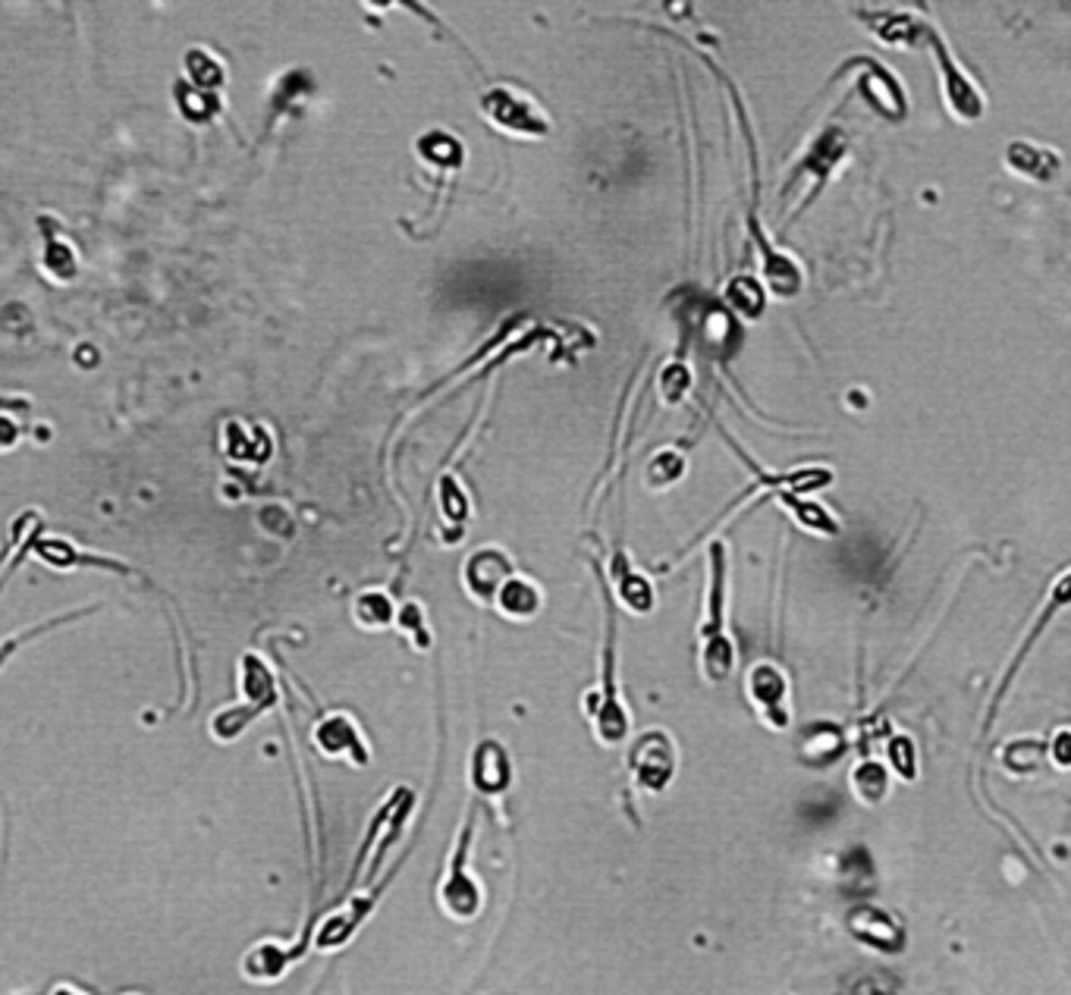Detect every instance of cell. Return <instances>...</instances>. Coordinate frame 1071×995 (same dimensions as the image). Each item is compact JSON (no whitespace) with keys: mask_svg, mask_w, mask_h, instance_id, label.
<instances>
[{"mask_svg":"<svg viewBox=\"0 0 1071 995\" xmlns=\"http://www.w3.org/2000/svg\"><path fill=\"white\" fill-rule=\"evenodd\" d=\"M484 120L490 126H497L506 136L516 139H541L551 132V120L547 110L537 105L535 98H528L525 91L509 89V86H497L482 98Z\"/></svg>","mask_w":1071,"mask_h":995,"instance_id":"cell-1","label":"cell"},{"mask_svg":"<svg viewBox=\"0 0 1071 995\" xmlns=\"http://www.w3.org/2000/svg\"><path fill=\"white\" fill-rule=\"evenodd\" d=\"M928 44L933 51V60L940 67V79H943V101H946L949 113L962 123H978L986 110V101H983L981 89L978 82L964 72V67L952 57L949 44L943 41V36L936 29H928Z\"/></svg>","mask_w":1071,"mask_h":995,"instance_id":"cell-2","label":"cell"},{"mask_svg":"<svg viewBox=\"0 0 1071 995\" xmlns=\"http://www.w3.org/2000/svg\"><path fill=\"white\" fill-rule=\"evenodd\" d=\"M748 697L773 729H786L789 723V681L773 663H757L748 673Z\"/></svg>","mask_w":1071,"mask_h":995,"instance_id":"cell-3","label":"cell"},{"mask_svg":"<svg viewBox=\"0 0 1071 995\" xmlns=\"http://www.w3.org/2000/svg\"><path fill=\"white\" fill-rule=\"evenodd\" d=\"M864 70L857 76V91L864 94V101L874 107L880 117L886 120H902L905 110H909V101H905V91H902V82L895 79L893 72L886 70L883 63L876 60H857Z\"/></svg>","mask_w":1071,"mask_h":995,"instance_id":"cell-4","label":"cell"},{"mask_svg":"<svg viewBox=\"0 0 1071 995\" xmlns=\"http://www.w3.org/2000/svg\"><path fill=\"white\" fill-rule=\"evenodd\" d=\"M845 151H849V139L842 136L836 126L823 129L821 139L807 148V155H804V160L799 163V170H795V182L811 179L807 198H814L817 192H821L823 182L830 179V173H833V170L840 167V160L845 158Z\"/></svg>","mask_w":1071,"mask_h":995,"instance_id":"cell-5","label":"cell"},{"mask_svg":"<svg viewBox=\"0 0 1071 995\" xmlns=\"http://www.w3.org/2000/svg\"><path fill=\"white\" fill-rule=\"evenodd\" d=\"M632 769L638 773V783L647 788H663L666 779L673 776V745L663 738V732H647L635 754H632Z\"/></svg>","mask_w":1071,"mask_h":995,"instance_id":"cell-6","label":"cell"},{"mask_svg":"<svg viewBox=\"0 0 1071 995\" xmlns=\"http://www.w3.org/2000/svg\"><path fill=\"white\" fill-rule=\"evenodd\" d=\"M513 578V566L500 550H482L472 556V563L465 566V585L472 587V594L478 600L494 604L497 590Z\"/></svg>","mask_w":1071,"mask_h":995,"instance_id":"cell-7","label":"cell"},{"mask_svg":"<svg viewBox=\"0 0 1071 995\" xmlns=\"http://www.w3.org/2000/svg\"><path fill=\"white\" fill-rule=\"evenodd\" d=\"M1005 163H1009L1012 173L1024 179H1037V182H1050L1062 170V158L1055 155L1053 148H1040V145L1031 142L1009 145Z\"/></svg>","mask_w":1071,"mask_h":995,"instance_id":"cell-8","label":"cell"},{"mask_svg":"<svg viewBox=\"0 0 1071 995\" xmlns=\"http://www.w3.org/2000/svg\"><path fill=\"white\" fill-rule=\"evenodd\" d=\"M861 22L883 44H899V48H909L914 38L928 36V26L909 13H861Z\"/></svg>","mask_w":1071,"mask_h":995,"instance_id":"cell-9","label":"cell"},{"mask_svg":"<svg viewBox=\"0 0 1071 995\" xmlns=\"http://www.w3.org/2000/svg\"><path fill=\"white\" fill-rule=\"evenodd\" d=\"M494 604L500 609L503 616L509 619H532L537 609H541V590H537L528 578H509L506 585L497 590Z\"/></svg>","mask_w":1071,"mask_h":995,"instance_id":"cell-10","label":"cell"},{"mask_svg":"<svg viewBox=\"0 0 1071 995\" xmlns=\"http://www.w3.org/2000/svg\"><path fill=\"white\" fill-rule=\"evenodd\" d=\"M726 299H730L735 311L745 315V318H761L764 302H767L764 289L757 286V280H751V277H735L733 283L726 286Z\"/></svg>","mask_w":1071,"mask_h":995,"instance_id":"cell-11","label":"cell"},{"mask_svg":"<svg viewBox=\"0 0 1071 995\" xmlns=\"http://www.w3.org/2000/svg\"><path fill=\"white\" fill-rule=\"evenodd\" d=\"M619 597H623V604L628 606L632 613H647V609L654 606V590H651V585H647L644 578H638V575H628V571L623 575Z\"/></svg>","mask_w":1071,"mask_h":995,"instance_id":"cell-12","label":"cell"}]
</instances>
